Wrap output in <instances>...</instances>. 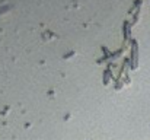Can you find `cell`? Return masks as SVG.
Returning a JSON list of instances; mask_svg holds the SVG:
<instances>
[{
	"mask_svg": "<svg viewBox=\"0 0 150 140\" xmlns=\"http://www.w3.org/2000/svg\"><path fill=\"white\" fill-rule=\"evenodd\" d=\"M130 66H131V69H133V70L139 67V45H137V41H133V43H131Z\"/></svg>",
	"mask_w": 150,
	"mask_h": 140,
	"instance_id": "cell-1",
	"label": "cell"
}]
</instances>
